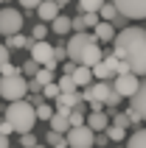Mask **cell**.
Instances as JSON below:
<instances>
[{"label": "cell", "instance_id": "19", "mask_svg": "<svg viewBox=\"0 0 146 148\" xmlns=\"http://www.w3.org/2000/svg\"><path fill=\"white\" fill-rule=\"evenodd\" d=\"M73 28V17H65V14H59L54 23H51V31L54 34H67Z\"/></svg>", "mask_w": 146, "mask_h": 148}, {"label": "cell", "instance_id": "21", "mask_svg": "<svg viewBox=\"0 0 146 148\" xmlns=\"http://www.w3.org/2000/svg\"><path fill=\"white\" fill-rule=\"evenodd\" d=\"M79 8L84 11V14H101L104 0H79Z\"/></svg>", "mask_w": 146, "mask_h": 148}, {"label": "cell", "instance_id": "43", "mask_svg": "<svg viewBox=\"0 0 146 148\" xmlns=\"http://www.w3.org/2000/svg\"><path fill=\"white\" fill-rule=\"evenodd\" d=\"M107 143H110V137H107V134H96V145H98V148H104Z\"/></svg>", "mask_w": 146, "mask_h": 148}, {"label": "cell", "instance_id": "4", "mask_svg": "<svg viewBox=\"0 0 146 148\" xmlns=\"http://www.w3.org/2000/svg\"><path fill=\"white\" fill-rule=\"evenodd\" d=\"M25 92H28V81H25L23 75H8V78H0V98H6L8 103L25 101Z\"/></svg>", "mask_w": 146, "mask_h": 148}, {"label": "cell", "instance_id": "30", "mask_svg": "<svg viewBox=\"0 0 146 148\" xmlns=\"http://www.w3.org/2000/svg\"><path fill=\"white\" fill-rule=\"evenodd\" d=\"M56 84H59V90H62V92H76V81H73V75H62Z\"/></svg>", "mask_w": 146, "mask_h": 148}, {"label": "cell", "instance_id": "38", "mask_svg": "<svg viewBox=\"0 0 146 148\" xmlns=\"http://www.w3.org/2000/svg\"><path fill=\"white\" fill-rule=\"evenodd\" d=\"M8 64V45H0V70Z\"/></svg>", "mask_w": 146, "mask_h": 148}, {"label": "cell", "instance_id": "13", "mask_svg": "<svg viewBox=\"0 0 146 148\" xmlns=\"http://www.w3.org/2000/svg\"><path fill=\"white\" fill-rule=\"evenodd\" d=\"M81 101H84L81 92H62L56 98V109H76V106H81Z\"/></svg>", "mask_w": 146, "mask_h": 148}, {"label": "cell", "instance_id": "22", "mask_svg": "<svg viewBox=\"0 0 146 148\" xmlns=\"http://www.w3.org/2000/svg\"><path fill=\"white\" fill-rule=\"evenodd\" d=\"M127 148H146V129H138L135 134H129Z\"/></svg>", "mask_w": 146, "mask_h": 148}, {"label": "cell", "instance_id": "34", "mask_svg": "<svg viewBox=\"0 0 146 148\" xmlns=\"http://www.w3.org/2000/svg\"><path fill=\"white\" fill-rule=\"evenodd\" d=\"M20 145L23 148H37V137H34V134H23V137H20Z\"/></svg>", "mask_w": 146, "mask_h": 148}, {"label": "cell", "instance_id": "33", "mask_svg": "<svg viewBox=\"0 0 146 148\" xmlns=\"http://www.w3.org/2000/svg\"><path fill=\"white\" fill-rule=\"evenodd\" d=\"M84 25H87V28H93V31H96L98 25H101V20H98V14H84Z\"/></svg>", "mask_w": 146, "mask_h": 148}, {"label": "cell", "instance_id": "2", "mask_svg": "<svg viewBox=\"0 0 146 148\" xmlns=\"http://www.w3.org/2000/svg\"><path fill=\"white\" fill-rule=\"evenodd\" d=\"M11 123V129H14L20 137L23 134H31L34 126H37V106H34L31 101H17V103H8L6 106V115H3Z\"/></svg>", "mask_w": 146, "mask_h": 148}, {"label": "cell", "instance_id": "39", "mask_svg": "<svg viewBox=\"0 0 146 148\" xmlns=\"http://www.w3.org/2000/svg\"><path fill=\"white\" fill-rule=\"evenodd\" d=\"M0 73H3V78H8V75H20V70H17V67L11 64V62H8V64L3 67V70H0Z\"/></svg>", "mask_w": 146, "mask_h": 148}, {"label": "cell", "instance_id": "20", "mask_svg": "<svg viewBox=\"0 0 146 148\" xmlns=\"http://www.w3.org/2000/svg\"><path fill=\"white\" fill-rule=\"evenodd\" d=\"M93 75H96L98 81H110V78H115V70L107 64V62H101V64L93 67Z\"/></svg>", "mask_w": 146, "mask_h": 148}, {"label": "cell", "instance_id": "27", "mask_svg": "<svg viewBox=\"0 0 146 148\" xmlns=\"http://www.w3.org/2000/svg\"><path fill=\"white\" fill-rule=\"evenodd\" d=\"M20 70H23V73L28 75V78H37V73H40V70H42V64H37L34 59H28V62H25V64L20 67Z\"/></svg>", "mask_w": 146, "mask_h": 148}, {"label": "cell", "instance_id": "17", "mask_svg": "<svg viewBox=\"0 0 146 148\" xmlns=\"http://www.w3.org/2000/svg\"><path fill=\"white\" fill-rule=\"evenodd\" d=\"M73 126H70V115H62V112H56L54 115V120H51V132H59V134H65L67 137V132H70Z\"/></svg>", "mask_w": 146, "mask_h": 148}, {"label": "cell", "instance_id": "29", "mask_svg": "<svg viewBox=\"0 0 146 148\" xmlns=\"http://www.w3.org/2000/svg\"><path fill=\"white\" fill-rule=\"evenodd\" d=\"M54 115H56V112H54V109H51V103H42V106H37V117H40V120H54Z\"/></svg>", "mask_w": 146, "mask_h": 148}, {"label": "cell", "instance_id": "15", "mask_svg": "<svg viewBox=\"0 0 146 148\" xmlns=\"http://www.w3.org/2000/svg\"><path fill=\"white\" fill-rule=\"evenodd\" d=\"M93 36H96L98 42H115L118 34H115V25H113V23H104V20H101V25L93 31Z\"/></svg>", "mask_w": 146, "mask_h": 148}, {"label": "cell", "instance_id": "5", "mask_svg": "<svg viewBox=\"0 0 146 148\" xmlns=\"http://www.w3.org/2000/svg\"><path fill=\"white\" fill-rule=\"evenodd\" d=\"M93 42H96V36H93V34H87V31H84V34H73L70 39L65 42L67 59H70V62H76V64H81V56H84V50H87Z\"/></svg>", "mask_w": 146, "mask_h": 148}, {"label": "cell", "instance_id": "12", "mask_svg": "<svg viewBox=\"0 0 146 148\" xmlns=\"http://www.w3.org/2000/svg\"><path fill=\"white\" fill-rule=\"evenodd\" d=\"M87 126H90V129H93L96 134H104L113 123H110V115L98 109V112H90V115H87Z\"/></svg>", "mask_w": 146, "mask_h": 148}, {"label": "cell", "instance_id": "45", "mask_svg": "<svg viewBox=\"0 0 146 148\" xmlns=\"http://www.w3.org/2000/svg\"><path fill=\"white\" fill-rule=\"evenodd\" d=\"M54 3H56V6H67V3H70V0H54Z\"/></svg>", "mask_w": 146, "mask_h": 148}, {"label": "cell", "instance_id": "9", "mask_svg": "<svg viewBox=\"0 0 146 148\" xmlns=\"http://www.w3.org/2000/svg\"><path fill=\"white\" fill-rule=\"evenodd\" d=\"M118 14L129 17V20H143L146 17V0H113Z\"/></svg>", "mask_w": 146, "mask_h": 148}, {"label": "cell", "instance_id": "7", "mask_svg": "<svg viewBox=\"0 0 146 148\" xmlns=\"http://www.w3.org/2000/svg\"><path fill=\"white\" fill-rule=\"evenodd\" d=\"M67 145L70 148H93L96 145V132L90 126H76L67 132Z\"/></svg>", "mask_w": 146, "mask_h": 148}, {"label": "cell", "instance_id": "26", "mask_svg": "<svg viewBox=\"0 0 146 148\" xmlns=\"http://www.w3.org/2000/svg\"><path fill=\"white\" fill-rule=\"evenodd\" d=\"M115 17H118V8H115V3H104V8H101V20H104V23H113Z\"/></svg>", "mask_w": 146, "mask_h": 148}, {"label": "cell", "instance_id": "37", "mask_svg": "<svg viewBox=\"0 0 146 148\" xmlns=\"http://www.w3.org/2000/svg\"><path fill=\"white\" fill-rule=\"evenodd\" d=\"M17 3H20V6H25L28 11H31V8H40L42 3H45V0H17Z\"/></svg>", "mask_w": 146, "mask_h": 148}, {"label": "cell", "instance_id": "36", "mask_svg": "<svg viewBox=\"0 0 146 148\" xmlns=\"http://www.w3.org/2000/svg\"><path fill=\"white\" fill-rule=\"evenodd\" d=\"M113 25H115V28H121V31H124V28H129V17L118 14V17H115V20H113Z\"/></svg>", "mask_w": 146, "mask_h": 148}, {"label": "cell", "instance_id": "44", "mask_svg": "<svg viewBox=\"0 0 146 148\" xmlns=\"http://www.w3.org/2000/svg\"><path fill=\"white\" fill-rule=\"evenodd\" d=\"M0 148H8V137H3V134H0Z\"/></svg>", "mask_w": 146, "mask_h": 148}, {"label": "cell", "instance_id": "10", "mask_svg": "<svg viewBox=\"0 0 146 148\" xmlns=\"http://www.w3.org/2000/svg\"><path fill=\"white\" fill-rule=\"evenodd\" d=\"M129 112H132V123L138 126V129H143V126H140V120H146V78L140 81V90H138V95L132 98V106H129Z\"/></svg>", "mask_w": 146, "mask_h": 148}, {"label": "cell", "instance_id": "16", "mask_svg": "<svg viewBox=\"0 0 146 148\" xmlns=\"http://www.w3.org/2000/svg\"><path fill=\"white\" fill-rule=\"evenodd\" d=\"M93 78H96V75H93V70H90V67H84V64H79V67H76V73H73L76 87H84V90L93 84Z\"/></svg>", "mask_w": 146, "mask_h": 148}, {"label": "cell", "instance_id": "14", "mask_svg": "<svg viewBox=\"0 0 146 148\" xmlns=\"http://www.w3.org/2000/svg\"><path fill=\"white\" fill-rule=\"evenodd\" d=\"M59 8H62V6H56L54 0H45V3L37 8V14H40V20H42V23H54V20L59 17Z\"/></svg>", "mask_w": 146, "mask_h": 148}, {"label": "cell", "instance_id": "41", "mask_svg": "<svg viewBox=\"0 0 146 148\" xmlns=\"http://www.w3.org/2000/svg\"><path fill=\"white\" fill-rule=\"evenodd\" d=\"M76 67H79L76 62H65V64H62V73H65V75H73V73H76Z\"/></svg>", "mask_w": 146, "mask_h": 148}, {"label": "cell", "instance_id": "23", "mask_svg": "<svg viewBox=\"0 0 146 148\" xmlns=\"http://www.w3.org/2000/svg\"><path fill=\"white\" fill-rule=\"evenodd\" d=\"M107 137H110V143H121V140H129V137H127V129H121V126H110V129H107Z\"/></svg>", "mask_w": 146, "mask_h": 148}, {"label": "cell", "instance_id": "31", "mask_svg": "<svg viewBox=\"0 0 146 148\" xmlns=\"http://www.w3.org/2000/svg\"><path fill=\"white\" fill-rule=\"evenodd\" d=\"M45 36H48V25H34L31 28V39L34 42H45Z\"/></svg>", "mask_w": 146, "mask_h": 148}, {"label": "cell", "instance_id": "18", "mask_svg": "<svg viewBox=\"0 0 146 148\" xmlns=\"http://www.w3.org/2000/svg\"><path fill=\"white\" fill-rule=\"evenodd\" d=\"M59 70V62H51V64H45L40 70V73H37V81L42 84V87H48V84H54V73H56Z\"/></svg>", "mask_w": 146, "mask_h": 148}, {"label": "cell", "instance_id": "3", "mask_svg": "<svg viewBox=\"0 0 146 148\" xmlns=\"http://www.w3.org/2000/svg\"><path fill=\"white\" fill-rule=\"evenodd\" d=\"M81 95H84V101L93 106V112H98L101 106H110V101H113V95H115V87H113V81H93Z\"/></svg>", "mask_w": 146, "mask_h": 148}, {"label": "cell", "instance_id": "40", "mask_svg": "<svg viewBox=\"0 0 146 148\" xmlns=\"http://www.w3.org/2000/svg\"><path fill=\"white\" fill-rule=\"evenodd\" d=\"M11 132H14V129H11V123H8L6 117H3V120H0V134H3V137H8Z\"/></svg>", "mask_w": 146, "mask_h": 148}, {"label": "cell", "instance_id": "28", "mask_svg": "<svg viewBox=\"0 0 146 148\" xmlns=\"http://www.w3.org/2000/svg\"><path fill=\"white\" fill-rule=\"evenodd\" d=\"M42 95H45V101H56L59 95H62V90H59V84H48V87H42Z\"/></svg>", "mask_w": 146, "mask_h": 148}, {"label": "cell", "instance_id": "46", "mask_svg": "<svg viewBox=\"0 0 146 148\" xmlns=\"http://www.w3.org/2000/svg\"><path fill=\"white\" fill-rule=\"evenodd\" d=\"M37 148H48V145H37Z\"/></svg>", "mask_w": 146, "mask_h": 148}, {"label": "cell", "instance_id": "11", "mask_svg": "<svg viewBox=\"0 0 146 148\" xmlns=\"http://www.w3.org/2000/svg\"><path fill=\"white\" fill-rule=\"evenodd\" d=\"M31 59L37 62V64H51L54 62V45H48V42H34L31 45Z\"/></svg>", "mask_w": 146, "mask_h": 148}, {"label": "cell", "instance_id": "25", "mask_svg": "<svg viewBox=\"0 0 146 148\" xmlns=\"http://www.w3.org/2000/svg\"><path fill=\"white\" fill-rule=\"evenodd\" d=\"M45 143H48L51 148H59L62 143H67V137H65V134H59V132H48V134H45Z\"/></svg>", "mask_w": 146, "mask_h": 148}, {"label": "cell", "instance_id": "1", "mask_svg": "<svg viewBox=\"0 0 146 148\" xmlns=\"http://www.w3.org/2000/svg\"><path fill=\"white\" fill-rule=\"evenodd\" d=\"M113 53L129 67V73L146 78V31L138 25L124 28L113 42Z\"/></svg>", "mask_w": 146, "mask_h": 148}, {"label": "cell", "instance_id": "35", "mask_svg": "<svg viewBox=\"0 0 146 148\" xmlns=\"http://www.w3.org/2000/svg\"><path fill=\"white\" fill-rule=\"evenodd\" d=\"M73 31H76V34H84V31H87V25H84V14H81V17H73Z\"/></svg>", "mask_w": 146, "mask_h": 148}, {"label": "cell", "instance_id": "6", "mask_svg": "<svg viewBox=\"0 0 146 148\" xmlns=\"http://www.w3.org/2000/svg\"><path fill=\"white\" fill-rule=\"evenodd\" d=\"M23 28V14L17 8H0V34L3 36H17Z\"/></svg>", "mask_w": 146, "mask_h": 148}, {"label": "cell", "instance_id": "48", "mask_svg": "<svg viewBox=\"0 0 146 148\" xmlns=\"http://www.w3.org/2000/svg\"><path fill=\"white\" fill-rule=\"evenodd\" d=\"M93 148H96V145H93Z\"/></svg>", "mask_w": 146, "mask_h": 148}, {"label": "cell", "instance_id": "47", "mask_svg": "<svg viewBox=\"0 0 146 148\" xmlns=\"http://www.w3.org/2000/svg\"><path fill=\"white\" fill-rule=\"evenodd\" d=\"M0 3H3V0H0Z\"/></svg>", "mask_w": 146, "mask_h": 148}, {"label": "cell", "instance_id": "8", "mask_svg": "<svg viewBox=\"0 0 146 148\" xmlns=\"http://www.w3.org/2000/svg\"><path fill=\"white\" fill-rule=\"evenodd\" d=\"M113 87H115V92H118L121 98L132 101L135 95H138V90H140V78L135 73H127V75H118V78L113 81Z\"/></svg>", "mask_w": 146, "mask_h": 148}, {"label": "cell", "instance_id": "24", "mask_svg": "<svg viewBox=\"0 0 146 148\" xmlns=\"http://www.w3.org/2000/svg\"><path fill=\"white\" fill-rule=\"evenodd\" d=\"M129 123H132V112H129V109H127V112H113V126L127 129Z\"/></svg>", "mask_w": 146, "mask_h": 148}, {"label": "cell", "instance_id": "32", "mask_svg": "<svg viewBox=\"0 0 146 148\" xmlns=\"http://www.w3.org/2000/svg\"><path fill=\"white\" fill-rule=\"evenodd\" d=\"M54 62H70V59H67V48H65V45L54 48Z\"/></svg>", "mask_w": 146, "mask_h": 148}, {"label": "cell", "instance_id": "42", "mask_svg": "<svg viewBox=\"0 0 146 148\" xmlns=\"http://www.w3.org/2000/svg\"><path fill=\"white\" fill-rule=\"evenodd\" d=\"M31 103H34V106H42V103H45V95H42V92L31 95Z\"/></svg>", "mask_w": 146, "mask_h": 148}]
</instances>
